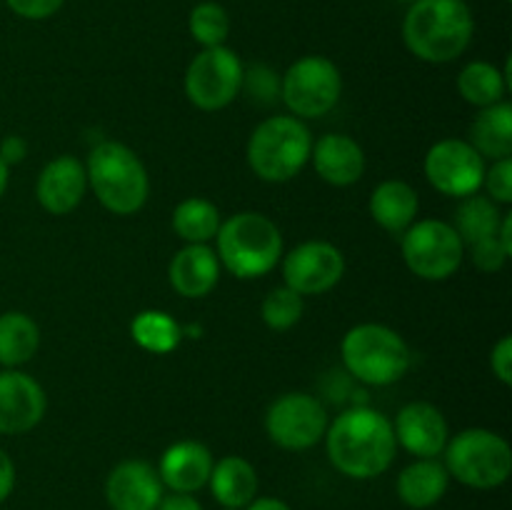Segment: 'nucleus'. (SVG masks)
<instances>
[{"label":"nucleus","instance_id":"obj_1","mask_svg":"<svg viewBox=\"0 0 512 510\" xmlns=\"http://www.w3.org/2000/svg\"><path fill=\"white\" fill-rule=\"evenodd\" d=\"M325 450L338 473L353 480H370L393 465L398 443L393 423L380 410L358 405L348 408L328 423Z\"/></svg>","mask_w":512,"mask_h":510},{"label":"nucleus","instance_id":"obj_2","mask_svg":"<svg viewBox=\"0 0 512 510\" xmlns=\"http://www.w3.org/2000/svg\"><path fill=\"white\" fill-rule=\"evenodd\" d=\"M475 20L465 0H415L403 20L405 48L425 63H450L468 50Z\"/></svg>","mask_w":512,"mask_h":510},{"label":"nucleus","instance_id":"obj_3","mask_svg":"<svg viewBox=\"0 0 512 510\" xmlns=\"http://www.w3.org/2000/svg\"><path fill=\"white\" fill-rule=\"evenodd\" d=\"M215 255L220 265L235 278H263L278 265L283 255V235L280 228L263 213L243 210L220 223L215 235Z\"/></svg>","mask_w":512,"mask_h":510},{"label":"nucleus","instance_id":"obj_4","mask_svg":"<svg viewBox=\"0 0 512 510\" xmlns=\"http://www.w3.org/2000/svg\"><path fill=\"white\" fill-rule=\"evenodd\" d=\"M85 173L98 203L113 215H133L148 203V170L128 145L115 140L95 145L85 163Z\"/></svg>","mask_w":512,"mask_h":510},{"label":"nucleus","instance_id":"obj_5","mask_svg":"<svg viewBox=\"0 0 512 510\" xmlns=\"http://www.w3.org/2000/svg\"><path fill=\"white\" fill-rule=\"evenodd\" d=\"M345 370L365 385H393L413 363L410 345L398 330L383 323H360L345 333L340 343Z\"/></svg>","mask_w":512,"mask_h":510},{"label":"nucleus","instance_id":"obj_6","mask_svg":"<svg viewBox=\"0 0 512 510\" xmlns=\"http://www.w3.org/2000/svg\"><path fill=\"white\" fill-rule=\"evenodd\" d=\"M313 135L295 115H273L248 140V165L265 183H288L308 165Z\"/></svg>","mask_w":512,"mask_h":510},{"label":"nucleus","instance_id":"obj_7","mask_svg":"<svg viewBox=\"0 0 512 510\" xmlns=\"http://www.w3.org/2000/svg\"><path fill=\"white\" fill-rule=\"evenodd\" d=\"M450 478L475 490L500 488L512 473V448L488 428H468L453 435L443 450Z\"/></svg>","mask_w":512,"mask_h":510},{"label":"nucleus","instance_id":"obj_8","mask_svg":"<svg viewBox=\"0 0 512 510\" xmlns=\"http://www.w3.org/2000/svg\"><path fill=\"white\" fill-rule=\"evenodd\" d=\"M343 78L333 60L323 55H303L285 70L280 95L290 113L300 120L323 118L338 105Z\"/></svg>","mask_w":512,"mask_h":510},{"label":"nucleus","instance_id":"obj_9","mask_svg":"<svg viewBox=\"0 0 512 510\" xmlns=\"http://www.w3.org/2000/svg\"><path fill=\"white\" fill-rule=\"evenodd\" d=\"M403 260L410 273L423 280H448L458 273L465 258V245L455 228L445 220H415L403 233Z\"/></svg>","mask_w":512,"mask_h":510},{"label":"nucleus","instance_id":"obj_10","mask_svg":"<svg viewBox=\"0 0 512 510\" xmlns=\"http://www.w3.org/2000/svg\"><path fill=\"white\" fill-rule=\"evenodd\" d=\"M245 68L238 53L225 45L203 48L185 70V95L205 113L223 110L243 90Z\"/></svg>","mask_w":512,"mask_h":510},{"label":"nucleus","instance_id":"obj_11","mask_svg":"<svg viewBox=\"0 0 512 510\" xmlns=\"http://www.w3.org/2000/svg\"><path fill=\"white\" fill-rule=\"evenodd\" d=\"M328 410L308 393H285L265 413V433L283 450H308L325 438Z\"/></svg>","mask_w":512,"mask_h":510},{"label":"nucleus","instance_id":"obj_12","mask_svg":"<svg viewBox=\"0 0 512 510\" xmlns=\"http://www.w3.org/2000/svg\"><path fill=\"white\" fill-rule=\"evenodd\" d=\"M425 178L448 198H468L483 188L485 158L468 140L448 138L435 143L425 155Z\"/></svg>","mask_w":512,"mask_h":510},{"label":"nucleus","instance_id":"obj_13","mask_svg":"<svg viewBox=\"0 0 512 510\" xmlns=\"http://www.w3.org/2000/svg\"><path fill=\"white\" fill-rule=\"evenodd\" d=\"M345 275V255L328 240H308L285 255L283 278L300 295H323Z\"/></svg>","mask_w":512,"mask_h":510},{"label":"nucleus","instance_id":"obj_14","mask_svg":"<svg viewBox=\"0 0 512 510\" xmlns=\"http://www.w3.org/2000/svg\"><path fill=\"white\" fill-rule=\"evenodd\" d=\"M48 398L33 375L18 368L0 370V433L23 435L43 420Z\"/></svg>","mask_w":512,"mask_h":510},{"label":"nucleus","instance_id":"obj_15","mask_svg":"<svg viewBox=\"0 0 512 510\" xmlns=\"http://www.w3.org/2000/svg\"><path fill=\"white\" fill-rule=\"evenodd\" d=\"M393 433L395 443L403 445L415 458H438L450 440V428L443 410L425 400L400 408V413L395 415Z\"/></svg>","mask_w":512,"mask_h":510},{"label":"nucleus","instance_id":"obj_16","mask_svg":"<svg viewBox=\"0 0 512 510\" xmlns=\"http://www.w3.org/2000/svg\"><path fill=\"white\" fill-rule=\"evenodd\" d=\"M163 488L158 468L145 460H123L105 480V500L110 510H158Z\"/></svg>","mask_w":512,"mask_h":510},{"label":"nucleus","instance_id":"obj_17","mask_svg":"<svg viewBox=\"0 0 512 510\" xmlns=\"http://www.w3.org/2000/svg\"><path fill=\"white\" fill-rule=\"evenodd\" d=\"M85 190H88V173H85V165L73 155H60L50 160L40 170L38 183H35L38 203L50 215L73 213L85 198Z\"/></svg>","mask_w":512,"mask_h":510},{"label":"nucleus","instance_id":"obj_18","mask_svg":"<svg viewBox=\"0 0 512 510\" xmlns=\"http://www.w3.org/2000/svg\"><path fill=\"white\" fill-rule=\"evenodd\" d=\"M213 453L198 440H178L163 453L158 475L173 493H198L213 473Z\"/></svg>","mask_w":512,"mask_h":510},{"label":"nucleus","instance_id":"obj_19","mask_svg":"<svg viewBox=\"0 0 512 510\" xmlns=\"http://www.w3.org/2000/svg\"><path fill=\"white\" fill-rule=\"evenodd\" d=\"M313 168L325 183L335 188H348L358 183L365 173V153L350 135L330 133L313 143Z\"/></svg>","mask_w":512,"mask_h":510},{"label":"nucleus","instance_id":"obj_20","mask_svg":"<svg viewBox=\"0 0 512 510\" xmlns=\"http://www.w3.org/2000/svg\"><path fill=\"white\" fill-rule=\"evenodd\" d=\"M170 285L183 298H205L220 280V260L210 245L185 243L170 260Z\"/></svg>","mask_w":512,"mask_h":510},{"label":"nucleus","instance_id":"obj_21","mask_svg":"<svg viewBox=\"0 0 512 510\" xmlns=\"http://www.w3.org/2000/svg\"><path fill=\"white\" fill-rule=\"evenodd\" d=\"M448 485L450 473L438 458H418L408 468H403L395 488H398V498L408 508L425 510L443 500V495L448 493Z\"/></svg>","mask_w":512,"mask_h":510},{"label":"nucleus","instance_id":"obj_22","mask_svg":"<svg viewBox=\"0 0 512 510\" xmlns=\"http://www.w3.org/2000/svg\"><path fill=\"white\" fill-rule=\"evenodd\" d=\"M418 208V193L405 180H383L370 195V215L393 235H403L415 223Z\"/></svg>","mask_w":512,"mask_h":510},{"label":"nucleus","instance_id":"obj_23","mask_svg":"<svg viewBox=\"0 0 512 510\" xmlns=\"http://www.w3.org/2000/svg\"><path fill=\"white\" fill-rule=\"evenodd\" d=\"M208 485L213 490V498L223 508L243 510L258 495V473L250 460L240 455H225L218 463H213Z\"/></svg>","mask_w":512,"mask_h":510},{"label":"nucleus","instance_id":"obj_24","mask_svg":"<svg viewBox=\"0 0 512 510\" xmlns=\"http://www.w3.org/2000/svg\"><path fill=\"white\" fill-rule=\"evenodd\" d=\"M470 145L478 150L483 158L500 160L512 155V105L500 103L480 108L470 125Z\"/></svg>","mask_w":512,"mask_h":510},{"label":"nucleus","instance_id":"obj_25","mask_svg":"<svg viewBox=\"0 0 512 510\" xmlns=\"http://www.w3.org/2000/svg\"><path fill=\"white\" fill-rule=\"evenodd\" d=\"M510 85V63L505 65V70H498L493 63L473 60L458 75V90L463 100L470 105H478V108L500 103Z\"/></svg>","mask_w":512,"mask_h":510},{"label":"nucleus","instance_id":"obj_26","mask_svg":"<svg viewBox=\"0 0 512 510\" xmlns=\"http://www.w3.org/2000/svg\"><path fill=\"white\" fill-rule=\"evenodd\" d=\"M40 328L30 315L8 310L0 315V365L20 368L38 353Z\"/></svg>","mask_w":512,"mask_h":510},{"label":"nucleus","instance_id":"obj_27","mask_svg":"<svg viewBox=\"0 0 512 510\" xmlns=\"http://www.w3.org/2000/svg\"><path fill=\"white\" fill-rule=\"evenodd\" d=\"M460 200H463V203H460L458 210H455V220L450 225H453L455 233L460 235L465 248L478 243V240L490 238V235H498L503 213H500L495 200H490L488 195H478V193Z\"/></svg>","mask_w":512,"mask_h":510},{"label":"nucleus","instance_id":"obj_28","mask_svg":"<svg viewBox=\"0 0 512 510\" xmlns=\"http://www.w3.org/2000/svg\"><path fill=\"white\" fill-rule=\"evenodd\" d=\"M130 335L143 350L153 355L173 353L183 340V328L165 310H143L130 323Z\"/></svg>","mask_w":512,"mask_h":510},{"label":"nucleus","instance_id":"obj_29","mask_svg":"<svg viewBox=\"0 0 512 510\" xmlns=\"http://www.w3.org/2000/svg\"><path fill=\"white\" fill-rule=\"evenodd\" d=\"M220 228V210L205 198H185L173 210V230L185 243L208 245Z\"/></svg>","mask_w":512,"mask_h":510},{"label":"nucleus","instance_id":"obj_30","mask_svg":"<svg viewBox=\"0 0 512 510\" xmlns=\"http://www.w3.org/2000/svg\"><path fill=\"white\" fill-rule=\"evenodd\" d=\"M188 28L195 43L203 48H218L230 35V15L220 3H200L190 10Z\"/></svg>","mask_w":512,"mask_h":510},{"label":"nucleus","instance_id":"obj_31","mask_svg":"<svg viewBox=\"0 0 512 510\" xmlns=\"http://www.w3.org/2000/svg\"><path fill=\"white\" fill-rule=\"evenodd\" d=\"M303 310V295L295 293L288 285H280V288H273L265 295L260 315H263V323L268 325L270 330H288L300 323Z\"/></svg>","mask_w":512,"mask_h":510},{"label":"nucleus","instance_id":"obj_32","mask_svg":"<svg viewBox=\"0 0 512 510\" xmlns=\"http://www.w3.org/2000/svg\"><path fill=\"white\" fill-rule=\"evenodd\" d=\"M483 185L488 190V198L495 200L498 205L512 203V155L510 158L493 160V165L485 168Z\"/></svg>","mask_w":512,"mask_h":510},{"label":"nucleus","instance_id":"obj_33","mask_svg":"<svg viewBox=\"0 0 512 510\" xmlns=\"http://www.w3.org/2000/svg\"><path fill=\"white\" fill-rule=\"evenodd\" d=\"M470 255H473V263L478 265L483 273H498L505 265V260L510 258L508 250L503 248L498 235H490V238L478 240V243L468 245Z\"/></svg>","mask_w":512,"mask_h":510},{"label":"nucleus","instance_id":"obj_34","mask_svg":"<svg viewBox=\"0 0 512 510\" xmlns=\"http://www.w3.org/2000/svg\"><path fill=\"white\" fill-rule=\"evenodd\" d=\"M65 0H5L15 15L25 20H45L63 8Z\"/></svg>","mask_w":512,"mask_h":510},{"label":"nucleus","instance_id":"obj_35","mask_svg":"<svg viewBox=\"0 0 512 510\" xmlns=\"http://www.w3.org/2000/svg\"><path fill=\"white\" fill-rule=\"evenodd\" d=\"M490 368L503 385H512V338L503 335L490 353Z\"/></svg>","mask_w":512,"mask_h":510},{"label":"nucleus","instance_id":"obj_36","mask_svg":"<svg viewBox=\"0 0 512 510\" xmlns=\"http://www.w3.org/2000/svg\"><path fill=\"white\" fill-rule=\"evenodd\" d=\"M25 155H28V140L23 135H8V138H3V143H0V158H3V163L8 168L10 165L23 163Z\"/></svg>","mask_w":512,"mask_h":510},{"label":"nucleus","instance_id":"obj_37","mask_svg":"<svg viewBox=\"0 0 512 510\" xmlns=\"http://www.w3.org/2000/svg\"><path fill=\"white\" fill-rule=\"evenodd\" d=\"M15 488V463L3 448H0V503L8 500V495Z\"/></svg>","mask_w":512,"mask_h":510},{"label":"nucleus","instance_id":"obj_38","mask_svg":"<svg viewBox=\"0 0 512 510\" xmlns=\"http://www.w3.org/2000/svg\"><path fill=\"white\" fill-rule=\"evenodd\" d=\"M158 510H203V505L193 498V493H170L163 495Z\"/></svg>","mask_w":512,"mask_h":510},{"label":"nucleus","instance_id":"obj_39","mask_svg":"<svg viewBox=\"0 0 512 510\" xmlns=\"http://www.w3.org/2000/svg\"><path fill=\"white\" fill-rule=\"evenodd\" d=\"M243 510H293V508L280 498H255L253 503L245 505Z\"/></svg>","mask_w":512,"mask_h":510},{"label":"nucleus","instance_id":"obj_40","mask_svg":"<svg viewBox=\"0 0 512 510\" xmlns=\"http://www.w3.org/2000/svg\"><path fill=\"white\" fill-rule=\"evenodd\" d=\"M498 238L503 243V248L508 250V255H512V215H503L498 228Z\"/></svg>","mask_w":512,"mask_h":510},{"label":"nucleus","instance_id":"obj_41","mask_svg":"<svg viewBox=\"0 0 512 510\" xmlns=\"http://www.w3.org/2000/svg\"><path fill=\"white\" fill-rule=\"evenodd\" d=\"M8 180H10V168L3 163V158H0V198H3L5 190H8Z\"/></svg>","mask_w":512,"mask_h":510},{"label":"nucleus","instance_id":"obj_42","mask_svg":"<svg viewBox=\"0 0 512 510\" xmlns=\"http://www.w3.org/2000/svg\"><path fill=\"white\" fill-rule=\"evenodd\" d=\"M403 3H408V5H410V3H415V0H403Z\"/></svg>","mask_w":512,"mask_h":510},{"label":"nucleus","instance_id":"obj_43","mask_svg":"<svg viewBox=\"0 0 512 510\" xmlns=\"http://www.w3.org/2000/svg\"><path fill=\"white\" fill-rule=\"evenodd\" d=\"M223 510H235V508H223Z\"/></svg>","mask_w":512,"mask_h":510}]
</instances>
